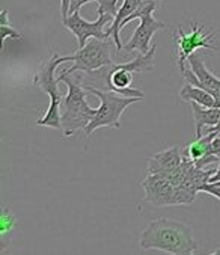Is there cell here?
<instances>
[{
  "label": "cell",
  "instance_id": "d6986e66",
  "mask_svg": "<svg viewBox=\"0 0 220 255\" xmlns=\"http://www.w3.org/2000/svg\"><path fill=\"white\" fill-rule=\"evenodd\" d=\"M15 225V218L12 215H9V212L6 209H3L2 212V218H0V233H2V236H5L6 233H9Z\"/></svg>",
  "mask_w": 220,
  "mask_h": 255
},
{
  "label": "cell",
  "instance_id": "5bb4252c",
  "mask_svg": "<svg viewBox=\"0 0 220 255\" xmlns=\"http://www.w3.org/2000/svg\"><path fill=\"white\" fill-rule=\"evenodd\" d=\"M137 3H139L137 0H122V5L118 9L113 21L110 23L109 29L106 30L109 36H112V39H113V42L116 45V50H119V52L122 50V45H121V32H122V29H121V26H122L124 20L128 18L137 9Z\"/></svg>",
  "mask_w": 220,
  "mask_h": 255
},
{
  "label": "cell",
  "instance_id": "484cf974",
  "mask_svg": "<svg viewBox=\"0 0 220 255\" xmlns=\"http://www.w3.org/2000/svg\"><path fill=\"white\" fill-rule=\"evenodd\" d=\"M216 181H220V165H219L217 171L214 172V175H213L211 180H210V183H216Z\"/></svg>",
  "mask_w": 220,
  "mask_h": 255
},
{
  "label": "cell",
  "instance_id": "d4e9b609",
  "mask_svg": "<svg viewBox=\"0 0 220 255\" xmlns=\"http://www.w3.org/2000/svg\"><path fill=\"white\" fill-rule=\"evenodd\" d=\"M207 131H216V133L220 134V121H219V124L214 126V127H207V128H204V133H207ZM204 133H202V134H204Z\"/></svg>",
  "mask_w": 220,
  "mask_h": 255
},
{
  "label": "cell",
  "instance_id": "9c48e42d",
  "mask_svg": "<svg viewBox=\"0 0 220 255\" xmlns=\"http://www.w3.org/2000/svg\"><path fill=\"white\" fill-rule=\"evenodd\" d=\"M152 11L149 12H145L139 17L140 23L139 26L136 27L133 36L130 38V41L122 47L124 52H128V53H133V52H139L140 55H146L149 50L152 48L151 45V38L152 35L157 32V30H161L166 27V23L164 21H160V20H155L152 17Z\"/></svg>",
  "mask_w": 220,
  "mask_h": 255
},
{
  "label": "cell",
  "instance_id": "7a4b0ae2",
  "mask_svg": "<svg viewBox=\"0 0 220 255\" xmlns=\"http://www.w3.org/2000/svg\"><path fill=\"white\" fill-rule=\"evenodd\" d=\"M64 62H70V56H59L56 52H53L50 55V58L44 59L39 64L38 71L33 79L35 85L39 86L50 97L48 109H47L45 115L39 121H36V124L42 126V127H50L54 130H61V131H62L61 108L64 103V95L59 88L61 82L58 80V77H54V73H56V68Z\"/></svg>",
  "mask_w": 220,
  "mask_h": 255
},
{
  "label": "cell",
  "instance_id": "6da1fadb",
  "mask_svg": "<svg viewBox=\"0 0 220 255\" xmlns=\"http://www.w3.org/2000/svg\"><path fill=\"white\" fill-rule=\"evenodd\" d=\"M139 248L142 251L157 249L175 255H189L198 251V242L192 228L186 224L160 218L145 227L139 239Z\"/></svg>",
  "mask_w": 220,
  "mask_h": 255
},
{
  "label": "cell",
  "instance_id": "44dd1931",
  "mask_svg": "<svg viewBox=\"0 0 220 255\" xmlns=\"http://www.w3.org/2000/svg\"><path fill=\"white\" fill-rule=\"evenodd\" d=\"M91 2H98V0H71V3H70V14L79 11L83 5L91 3ZM70 14H68V15H70Z\"/></svg>",
  "mask_w": 220,
  "mask_h": 255
},
{
  "label": "cell",
  "instance_id": "3957f363",
  "mask_svg": "<svg viewBox=\"0 0 220 255\" xmlns=\"http://www.w3.org/2000/svg\"><path fill=\"white\" fill-rule=\"evenodd\" d=\"M61 83H65L68 88L67 95L62 103V133L64 137L73 136L77 130H85L88 124L97 114V109H92L85 94V86L80 85V79L70 77V74H61L58 77Z\"/></svg>",
  "mask_w": 220,
  "mask_h": 255
},
{
  "label": "cell",
  "instance_id": "9a60e30c",
  "mask_svg": "<svg viewBox=\"0 0 220 255\" xmlns=\"http://www.w3.org/2000/svg\"><path fill=\"white\" fill-rule=\"evenodd\" d=\"M180 97H181V100L187 101V103H190V101H195V103H198L201 106L214 108V97L211 95V92H208L204 88L195 86V85H192L189 82L180 91Z\"/></svg>",
  "mask_w": 220,
  "mask_h": 255
},
{
  "label": "cell",
  "instance_id": "7402d4cb",
  "mask_svg": "<svg viewBox=\"0 0 220 255\" xmlns=\"http://www.w3.org/2000/svg\"><path fill=\"white\" fill-rule=\"evenodd\" d=\"M210 154H220V134L213 139L210 146Z\"/></svg>",
  "mask_w": 220,
  "mask_h": 255
},
{
  "label": "cell",
  "instance_id": "4fadbf2b",
  "mask_svg": "<svg viewBox=\"0 0 220 255\" xmlns=\"http://www.w3.org/2000/svg\"><path fill=\"white\" fill-rule=\"evenodd\" d=\"M192 106V114L195 120V127H196V137H201L204 133V128L207 127H214L220 121V109L219 108H205L201 106L195 101H190Z\"/></svg>",
  "mask_w": 220,
  "mask_h": 255
},
{
  "label": "cell",
  "instance_id": "ffe728a7",
  "mask_svg": "<svg viewBox=\"0 0 220 255\" xmlns=\"http://www.w3.org/2000/svg\"><path fill=\"white\" fill-rule=\"evenodd\" d=\"M202 192H205V193H208V195L216 196V198L220 199V186H217V184H214V183H207V184L202 187Z\"/></svg>",
  "mask_w": 220,
  "mask_h": 255
},
{
  "label": "cell",
  "instance_id": "ba28073f",
  "mask_svg": "<svg viewBox=\"0 0 220 255\" xmlns=\"http://www.w3.org/2000/svg\"><path fill=\"white\" fill-rule=\"evenodd\" d=\"M113 15L110 14H98V20L97 21H88L85 20L79 11L70 14L68 17L62 18V24L64 27H67L76 38L79 42V48L85 47L89 38H98V39H109L110 36L107 35V32L104 30V27L113 21Z\"/></svg>",
  "mask_w": 220,
  "mask_h": 255
},
{
  "label": "cell",
  "instance_id": "cb8c5ba5",
  "mask_svg": "<svg viewBox=\"0 0 220 255\" xmlns=\"http://www.w3.org/2000/svg\"><path fill=\"white\" fill-rule=\"evenodd\" d=\"M211 95L214 97V108H219L220 109V89L211 91Z\"/></svg>",
  "mask_w": 220,
  "mask_h": 255
},
{
  "label": "cell",
  "instance_id": "30bf717a",
  "mask_svg": "<svg viewBox=\"0 0 220 255\" xmlns=\"http://www.w3.org/2000/svg\"><path fill=\"white\" fill-rule=\"evenodd\" d=\"M145 201L155 207H174L175 186L160 174H148L142 181Z\"/></svg>",
  "mask_w": 220,
  "mask_h": 255
},
{
  "label": "cell",
  "instance_id": "8fae6325",
  "mask_svg": "<svg viewBox=\"0 0 220 255\" xmlns=\"http://www.w3.org/2000/svg\"><path fill=\"white\" fill-rule=\"evenodd\" d=\"M189 64H190V70H184L181 73V76L192 85L199 86L207 89L208 92L220 89V77L214 76L204 64L202 61V55L195 52L193 55L189 56Z\"/></svg>",
  "mask_w": 220,
  "mask_h": 255
},
{
  "label": "cell",
  "instance_id": "ac0fdd59",
  "mask_svg": "<svg viewBox=\"0 0 220 255\" xmlns=\"http://www.w3.org/2000/svg\"><path fill=\"white\" fill-rule=\"evenodd\" d=\"M118 2L119 0H98V14H110L115 17L118 12Z\"/></svg>",
  "mask_w": 220,
  "mask_h": 255
},
{
  "label": "cell",
  "instance_id": "52a82bcc",
  "mask_svg": "<svg viewBox=\"0 0 220 255\" xmlns=\"http://www.w3.org/2000/svg\"><path fill=\"white\" fill-rule=\"evenodd\" d=\"M216 33L213 30H208L205 24L192 23L190 33H184L181 27L174 33L175 45H177V61L178 68L183 73L186 70V61L190 55L198 52L199 48L202 50H217V45L214 44Z\"/></svg>",
  "mask_w": 220,
  "mask_h": 255
},
{
  "label": "cell",
  "instance_id": "4316f807",
  "mask_svg": "<svg viewBox=\"0 0 220 255\" xmlns=\"http://www.w3.org/2000/svg\"><path fill=\"white\" fill-rule=\"evenodd\" d=\"M214 184H217V186H220V181H216Z\"/></svg>",
  "mask_w": 220,
  "mask_h": 255
},
{
  "label": "cell",
  "instance_id": "5b68a950",
  "mask_svg": "<svg viewBox=\"0 0 220 255\" xmlns=\"http://www.w3.org/2000/svg\"><path fill=\"white\" fill-rule=\"evenodd\" d=\"M85 89L92 92L101 101L95 117L88 124V127L83 130L85 136H91L100 127L119 128L121 127V115L125 112V109L133 103L142 101V98H139V97H125V95H121V94H118L115 91H110V89L100 91L91 85H85Z\"/></svg>",
  "mask_w": 220,
  "mask_h": 255
},
{
  "label": "cell",
  "instance_id": "603a6c76",
  "mask_svg": "<svg viewBox=\"0 0 220 255\" xmlns=\"http://www.w3.org/2000/svg\"><path fill=\"white\" fill-rule=\"evenodd\" d=\"M70 3H71V0H61V14H62V18L68 17V14H70Z\"/></svg>",
  "mask_w": 220,
  "mask_h": 255
},
{
  "label": "cell",
  "instance_id": "277c9868",
  "mask_svg": "<svg viewBox=\"0 0 220 255\" xmlns=\"http://www.w3.org/2000/svg\"><path fill=\"white\" fill-rule=\"evenodd\" d=\"M155 48L157 45L154 44L146 55H139L134 61L107 65L104 67L106 70L101 68L103 71L98 74V77L109 85L110 91H115L125 97H139L143 100L145 94L140 89L131 88L133 73H145L155 67Z\"/></svg>",
  "mask_w": 220,
  "mask_h": 255
},
{
  "label": "cell",
  "instance_id": "8992f818",
  "mask_svg": "<svg viewBox=\"0 0 220 255\" xmlns=\"http://www.w3.org/2000/svg\"><path fill=\"white\" fill-rule=\"evenodd\" d=\"M70 62H74V65L68 70H64L61 74H73L76 71L92 74L107 65H112L113 59L112 48H110V38L89 39L85 47L79 48L74 55H70Z\"/></svg>",
  "mask_w": 220,
  "mask_h": 255
},
{
  "label": "cell",
  "instance_id": "e0dca14e",
  "mask_svg": "<svg viewBox=\"0 0 220 255\" xmlns=\"http://www.w3.org/2000/svg\"><path fill=\"white\" fill-rule=\"evenodd\" d=\"M137 9L128 17V18H125L124 20V23H122V26H121V29H124L125 26H127V23H130L131 20H136V18H139L142 14H145V12H149V11H155L157 8H158V5H160V0H137Z\"/></svg>",
  "mask_w": 220,
  "mask_h": 255
},
{
  "label": "cell",
  "instance_id": "2e32d148",
  "mask_svg": "<svg viewBox=\"0 0 220 255\" xmlns=\"http://www.w3.org/2000/svg\"><path fill=\"white\" fill-rule=\"evenodd\" d=\"M9 14L6 9L2 11L0 14V41H2V48L5 47V42L8 38L11 39H21V33L17 32L12 26H9V20H8Z\"/></svg>",
  "mask_w": 220,
  "mask_h": 255
},
{
  "label": "cell",
  "instance_id": "7c38bea8",
  "mask_svg": "<svg viewBox=\"0 0 220 255\" xmlns=\"http://www.w3.org/2000/svg\"><path fill=\"white\" fill-rule=\"evenodd\" d=\"M184 154L180 145H174L154 154L148 162V174H166L183 163Z\"/></svg>",
  "mask_w": 220,
  "mask_h": 255
}]
</instances>
